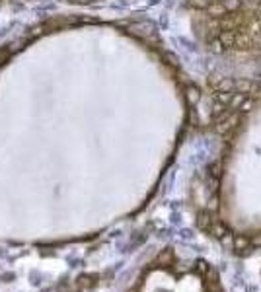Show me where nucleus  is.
Masks as SVG:
<instances>
[{
    "instance_id": "1",
    "label": "nucleus",
    "mask_w": 261,
    "mask_h": 292,
    "mask_svg": "<svg viewBox=\"0 0 261 292\" xmlns=\"http://www.w3.org/2000/svg\"><path fill=\"white\" fill-rule=\"evenodd\" d=\"M172 261H174V249H164L160 255H158L156 259V265H160V267H170L172 265Z\"/></svg>"
},
{
    "instance_id": "2",
    "label": "nucleus",
    "mask_w": 261,
    "mask_h": 292,
    "mask_svg": "<svg viewBox=\"0 0 261 292\" xmlns=\"http://www.w3.org/2000/svg\"><path fill=\"white\" fill-rule=\"evenodd\" d=\"M248 245H250V240H248L246 236H236V240H234V249H236L238 253H246V251H248Z\"/></svg>"
},
{
    "instance_id": "3",
    "label": "nucleus",
    "mask_w": 261,
    "mask_h": 292,
    "mask_svg": "<svg viewBox=\"0 0 261 292\" xmlns=\"http://www.w3.org/2000/svg\"><path fill=\"white\" fill-rule=\"evenodd\" d=\"M197 224H199V228H201V230L209 232L210 226H212V220H210V216L207 214V212H201V214H199V220H197Z\"/></svg>"
},
{
    "instance_id": "4",
    "label": "nucleus",
    "mask_w": 261,
    "mask_h": 292,
    "mask_svg": "<svg viewBox=\"0 0 261 292\" xmlns=\"http://www.w3.org/2000/svg\"><path fill=\"white\" fill-rule=\"evenodd\" d=\"M210 232H212V234H214V236H216L218 240H224V236L228 234V228H226L224 224H220V222H218V224L210 226Z\"/></svg>"
},
{
    "instance_id": "5",
    "label": "nucleus",
    "mask_w": 261,
    "mask_h": 292,
    "mask_svg": "<svg viewBox=\"0 0 261 292\" xmlns=\"http://www.w3.org/2000/svg\"><path fill=\"white\" fill-rule=\"evenodd\" d=\"M195 269H197V273H199V275H207L210 267H209V263H207V261L199 259V261H197V265H195Z\"/></svg>"
},
{
    "instance_id": "6",
    "label": "nucleus",
    "mask_w": 261,
    "mask_h": 292,
    "mask_svg": "<svg viewBox=\"0 0 261 292\" xmlns=\"http://www.w3.org/2000/svg\"><path fill=\"white\" fill-rule=\"evenodd\" d=\"M94 279H96V277H82V279L78 281V285H80V289H90V287H92V285L96 283Z\"/></svg>"
},
{
    "instance_id": "7",
    "label": "nucleus",
    "mask_w": 261,
    "mask_h": 292,
    "mask_svg": "<svg viewBox=\"0 0 261 292\" xmlns=\"http://www.w3.org/2000/svg\"><path fill=\"white\" fill-rule=\"evenodd\" d=\"M250 243H252V245H256V247H261V232L254 234V236H252V240H250Z\"/></svg>"
}]
</instances>
